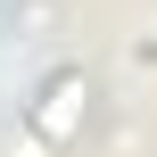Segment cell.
I'll return each instance as SVG.
<instances>
[{"label":"cell","instance_id":"cell-1","mask_svg":"<svg viewBox=\"0 0 157 157\" xmlns=\"http://www.w3.org/2000/svg\"><path fill=\"white\" fill-rule=\"evenodd\" d=\"M75 99H83V83H58V91H50V108H41V132H50V141L75 124Z\"/></svg>","mask_w":157,"mask_h":157}]
</instances>
